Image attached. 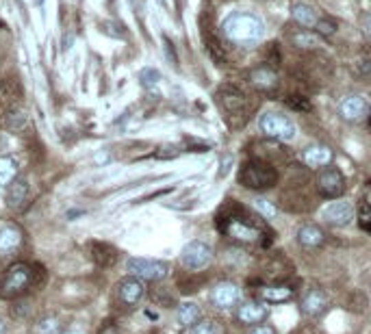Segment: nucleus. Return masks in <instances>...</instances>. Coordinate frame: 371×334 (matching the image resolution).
I'll use <instances>...</instances> for the list:
<instances>
[{
    "label": "nucleus",
    "instance_id": "obj_8",
    "mask_svg": "<svg viewBox=\"0 0 371 334\" xmlns=\"http://www.w3.org/2000/svg\"><path fill=\"white\" fill-rule=\"evenodd\" d=\"M317 191L324 198L337 200L346 193V178L337 167H322L317 174Z\"/></svg>",
    "mask_w": 371,
    "mask_h": 334
},
{
    "label": "nucleus",
    "instance_id": "obj_11",
    "mask_svg": "<svg viewBox=\"0 0 371 334\" xmlns=\"http://www.w3.org/2000/svg\"><path fill=\"white\" fill-rule=\"evenodd\" d=\"M24 243V232L13 221H0V256L18 252Z\"/></svg>",
    "mask_w": 371,
    "mask_h": 334
},
{
    "label": "nucleus",
    "instance_id": "obj_13",
    "mask_svg": "<svg viewBox=\"0 0 371 334\" xmlns=\"http://www.w3.org/2000/svg\"><path fill=\"white\" fill-rule=\"evenodd\" d=\"M211 302L217 306V309L228 311L232 306H237L241 302V289L232 282H219L213 291H211Z\"/></svg>",
    "mask_w": 371,
    "mask_h": 334
},
{
    "label": "nucleus",
    "instance_id": "obj_3",
    "mask_svg": "<svg viewBox=\"0 0 371 334\" xmlns=\"http://www.w3.org/2000/svg\"><path fill=\"white\" fill-rule=\"evenodd\" d=\"M239 183L247 189L265 191L278 183V172L273 170L269 163L252 159V161L243 163L241 172H239Z\"/></svg>",
    "mask_w": 371,
    "mask_h": 334
},
{
    "label": "nucleus",
    "instance_id": "obj_41",
    "mask_svg": "<svg viewBox=\"0 0 371 334\" xmlns=\"http://www.w3.org/2000/svg\"><path fill=\"white\" fill-rule=\"evenodd\" d=\"M61 334H85V332H80V330H67V332H61Z\"/></svg>",
    "mask_w": 371,
    "mask_h": 334
},
{
    "label": "nucleus",
    "instance_id": "obj_19",
    "mask_svg": "<svg viewBox=\"0 0 371 334\" xmlns=\"http://www.w3.org/2000/svg\"><path fill=\"white\" fill-rule=\"evenodd\" d=\"M302 161H304L308 167H313V170L328 167L330 163H333V150H330L328 146H322V144L308 146L304 152H302Z\"/></svg>",
    "mask_w": 371,
    "mask_h": 334
},
{
    "label": "nucleus",
    "instance_id": "obj_42",
    "mask_svg": "<svg viewBox=\"0 0 371 334\" xmlns=\"http://www.w3.org/2000/svg\"><path fill=\"white\" fill-rule=\"evenodd\" d=\"M3 332H5V322L0 319V334H3Z\"/></svg>",
    "mask_w": 371,
    "mask_h": 334
},
{
    "label": "nucleus",
    "instance_id": "obj_33",
    "mask_svg": "<svg viewBox=\"0 0 371 334\" xmlns=\"http://www.w3.org/2000/svg\"><path fill=\"white\" fill-rule=\"evenodd\" d=\"M254 208H256V211L260 213V215H263L265 219H273V217H276V206H273L269 200H263V198H256L254 200Z\"/></svg>",
    "mask_w": 371,
    "mask_h": 334
},
{
    "label": "nucleus",
    "instance_id": "obj_32",
    "mask_svg": "<svg viewBox=\"0 0 371 334\" xmlns=\"http://www.w3.org/2000/svg\"><path fill=\"white\" fill-rule=\"evenodd\" d=\"M293 44L297 48H317L319 46V37L313 33H300L293 37Z\"/></svg>",
    "mask_w": 371,
    "mask_h": 334
},
{
    "label": "nucleus",
    "instance_id": "obj_12",
    "mask_svg": "<svg viewBox=\"0 0 371 334\" xmlns=\"http://www.w3.org/2000/svg\"><path fill=\"white\" fill-rule=\"evenodd\" d=\"M269 315V309L265 302L260 300H247L237 309V319L243 326H258L263 324Z\"/></svg>",
    "mask_w": 371,
    "mask_h": 334
},
{
    "label": "nucleus",
    "instance_id": "obj_23",
    "mask_svg": "<svg viewBox=\"0 0 371 334\" xmlns=\"http://www.w3.org/2000/svg\"><path fill=\"white\" fill-rule=\"evenodd\" d=\"M200 306L194 302H183L181 306L176 309V322L181 328H191L194 324L200 322Z\"/></svg>",
    "mask_w": 371,
    "mask_h": 334
},
{
    "label": "nucleus",
    "instance_id": "obj_36",
    "mask_svg": "<svg viewBox=\"0 0 371 334\" xmlns=\"http://www.w3.org/2000/svg\"><path fill=\"white\" fill-rule=\"evenodd\" d=\"M247 334H276V330H273L271 326H263V324H258V326H252V330L247 332Z\"/></svg>",
    "mask_w": 371,
    "mask_h": 334
},
{
    "label": "nucleus",
    "instance_id": "obj_1",
    "mask_svg": "<svg viewBox=\"0 0 371 334\" xmlns=\"http://www.w3.org/2000/svg\"><path fill=\"white\" fill-rule=\"evenodd\" d=\"M44 280V269L29 263H13L11 267L0 278V298L3 300H18L29 291L37 289Z\"/></svg>",
    "mask_w": 371,
    "mask_h": 334
},
{
    "label": "nucleus",
    "instance_id": "obj_10",
    "mask_svg": "<svg viewBox=\"0 0 371 334\" xmlns=\"http://www.w3.org/2000/svg\"><path fill=\"white\" fill-rule=\"evenodd\" d=\"M146 296V285L139 278H124V280L117 285V300L122 306H126V309H133L142 302V298Z\"/></svg>",
    "mask_w": 371,
    "mask_h": 334
},
{
    "label": "nucleus",
    "instance_id": "obj_29",
    "mask_svg": "<svg viewBox=\"0 0 371 334\" xmlns=\"http://www.w3.org/2000/svg\"><path fill=\"white\" fill-rule=\"evenodd\" d=\"M35 334H61V322L57 317H44L35 326Z\"/></svg>",
    "mask_w": 371,
    "mask_h": 334
},
{
    "label": "nucleus",
    "instance_id": "obj_7",
    "mask_svg": "<svg viewBox=\"0 0 371 334\" xmlns=\"http://www.w3.org/2000/svg\"><path fill=\"white\" fill-rule=\"evenodd\" d=\"M211 260H213V249L204 241H191L183 247V252H181L183 267H187L191 271H200L204 267H209Z\"/></svg>",
    "mask_w": 371,
    "mask_h": 334
},
{
    "label": "nucleus",
    "instance_id": "obj_18",
    "mask_svg": "<svg viewBox=\"0 0 371 334\" xmlns=\"http://www.w3.org/2000/svg\"><path fill=\"white\" fill-rule=\"evenodd\" d=\"M219 102H222L224 111H226V115H241L245 118L243 113L247 111V100H245V96L239 93L237 89H224V91H219Z\"/></svg>",
    "mask_w": 371,
    "mask_h": 334
},
{
    "label": "nucleus",
    "instance_id": "obj_25",
    "mask_svg": "<svg viewBox=\"0 0 371 334\" xmlns=\"http://www.w3.org/2000/svg\"><path fill=\"white\" fill-rule=\"evenodd\" d=\"M91 258L98 267H111L117 260V252L109 243H91Z\"/></svg>",
    "mask_w": 371,
    "mask_h": 334
},
{
    "label": "nucleus",
    "instance_id": "obj_2",
    "mask_svg": "<svg viewBox=\"0 0 371 334\" xmlns=\"http://www.w3.org/2000/svg\"><path fill=\"white\" fill-rule=\"evenodd\" d=\"M222 33L228 41L237 46H254L265 37V22L256 13L235 11L222 22Z\"/></svg>",
    "mask_w": 371,
    "mask_h": 334
},
{
    "label": "nucleus",
    "instance_id": "obj_37",
    "mask_svg": "<svg viewBox=\"0 0 371 334\" xmlns=\"http://www.w3.org/2000/svg\"><path fill=\"white\" fill-rule=\"evenodd\" d=\"M286 102H289V104H291L293 109H297V111H302V109H304V111H308V109H311L306 100H293V96H291V98H289Z\"/></svg>",
    "mask_w": 371,
    "mask_h": 334
},
{
    "label": "nucleus",
    "instance_id": "obj_35",
    "mask_svg": "<svg viewBox=\"0 0 371 334\" xmlns=\"http://www.w3.org/2000/svg\"><path fill=\"white\" fill-rule=\"evenodd\" d=\"M178 155H181V150H178L176 146H163V148L157 152L159 159H174V157H178Z\"/></svg>",
    "mask_w": 371,
    "mask_h": 334
},
{
    "label": "nucleus",
    "instance_id": "obj_15",
    "mask_svg": "<svg viewBox=\"0 0 371 334\" xmlns=\"http://www.w3.org/2000/svg\"><path fill=\"white\" fill-rule=\"evenodd\" d=\"M324 219L333 226H348L354 219V208L350 202H330L324 208Z\"/></svg>",
    "mask_w": 371,
    "mask_h": 334
},
{
    "label": "nucleus",
    "instance_id": "obj_21",
    "mask_svg": "<svg viewBox=\"0 0 371 334\" xmlns=\"http://www.w3.org/2000/svg\"><path fill=\"white\" fill-rule=\"evenodd\" d=\"M324 241H326L324 230H322L319 226H315V224H306V226H302V228L297 230V243H300L302 247L313 249V247L324 245Z\"/></svg>",
    "mask_w": 371,
    "mask_h": 334
},
{
    "label": "nucleus",
    "instance_id": "obj_40",
    "mask_svg": "<svg viewBox=\"0 0 371 334\" xmlns=\"http://www.w3.org/2000/svg\"><path fill=\"white\" fill-rule=\"evenodd\" d=\"M100 334H122V332L117 330V326H113V324H106V326L100 330Z\"/></svg>",
    "mask_w": 371,
    "mask_h": 334
},
{
    "label": "nucleus",
    "instance_id": "obj_26",
    "mask_svg": "<svg viewBox=\"0 0 371 334\" xmlns=\"http://www.w3.org/2000/svg\"><path fill=\"white\" fill-rule=\"evenodd\" d=\"M18 178V163L11 157H0V187L11 185Z\"/></svg>",
    "mask_w": 371,
    "mask_h": 334
},
{
    "label": "nucleus",
    "instance_id": "obj_28",
    "mask_svg": "<svg viewBox=\"0 0 371 334\" xmlns=\"http://www.w3.org/2000/svg\"><path fill=\"white\" fill-rule=\"evenodd\" d=\"M359 217H361V224L371 230V183L365 189V196L361 200V208H359Z\"/></svg>",
    "mask_w": 371,
    "mask_h": 334
},
{
    "label": "nucleus",
    "instance_id": "obj_24",
    "mask_svg": "<svg viewBox=\"0 0 371 334\" xmlns=\"http://www.w3.org/2000/svg\"><path fill=\"white\" fill-rule=\"evenodd\" d=\"M291 16L293 20L300 24V26H304V29H315V24H317V11H315L311 5L306 3H295L291 7Z\"/></svg>",
    "mask_w": 371,
    "mask_h": 334
},
{
    "label": "nucleus",
    "instance_id": "obj_31",
    "mask_svg": "<svg viewBox=\"0 0 371 334\" xmlns=\"http://www.w3.org/2000/svg\"><path fill=\"white\" fill-rule=\"evenodd\" d=\"M189 334H219V328L211 319H204V322H198L189 328Z\"/></svg>",
    "mask_w": 371,
    "mask_h": 334
},
{
    "label": "nucleus",
    "instance_id": "obj_30",
    "mask_svg": "<svg viewBox=\"0 0 371 334\" xmlns=\"http://www.w3.org/2000/svg\"><path fill=\"white\" fill-rule=\"evenodd\" d=\"M139 80H142V85L146 89L157 87L159 80H161V72H159V69H155V67H144L142 72H139Z\"/></svg>",
    "mask_w": 371,
    "mask_h": 334
},
{
    "label": "nucleus",
    "instance_id": "obj_22",
    "mask_svg": "<svg viewBox=\"0 0 371 334\" xmlns=\"http://www.w3.org/2000/svg\"><path fill=\"white\" fill-rule=\"evenodd\" d=\"M250 80H252L254 87L263 89V91H271V89L278 87V76L273 74V69H269L267 65L252 69V72H250Z\"/></svg>",
    "mask_w": 371,
    "mask_h": 334
},
{
    "label": "nucleus",
    "instance_id": "obj_14",
    "mask_svg": "<svg viewBox=\"0 0 371 334\" xmlns=\"http://www.w3.org/2000/svg\"><path fill=\"white\" fill-rule=\"evenodd\" d=\"M256 298L265 304H284L295 298V291L289 285H265L256 291Z\"/></svg>",
    "mask_w": 371,
    "mask_h": 334
},
{
    "label": "nucleus",
    "instance_id": "obj_4",
    "mask_svg": "<svg viewBox=\"0 0 371 334\" xmlns=\"http://www.w3.org/2000/svg\"><path fill=\"white\" fill-rule=\"evenodd\" d=\"M219 230L237 243H258L260 236H263V232H260V228L254 224V221L245 219L241 215L219 217Z\"/></svg>",
    "mask_w": 371,
    "mask_h": 334
},
{
    "label": "nucleus",
    "instance_id": "obj_6",
    "mask_svg": "<svg viewBox=\"0 0 371 334\" xmlns=\"http://www.w3.org/2000/svg\"><path fill=\"white\" fill-rule=\"evenodd\" d=\"M126 271L139 280H148V282H159L165 276L170 274V265L165 260H157V258H142V256H133L126 260Z\"/></svg>",
    "mask_w": 371,
    "mask_h": 334
},
{
    "label": "nucleus",
    "instance_id": "obj_16",
    "mask_svg": "<svg viewBox=\"0 0 371 334\" xmlns=\"http://www.w3.org/2000/svg\"><path fill=\"white\" fill-rule=\"evenodd\" d=\"M20 98H22V91L18 82L0 80V120H3V115H7L9 111L20 107Z\"/></svg>",
    "mask_w": 371,
    "mask_h": 334
},
{
    "label": "nucleus",
    "instance_id": "obj_27",
    "mask_svg": "<svg viewBox=\"0 0 371 334\" xmlns=\"http://www.w3.org/2000/svg\"><path fill=\"white\" fill-rule=\"evenodd\" d=\"M24 124H26V115H24V111L20 107L9 111V113L3 115V120H0V126L7 129V131H22Z\"/></svg>",
    "mask_w": 371,
    "mask_h": 334
},
{
    "label": "nucleus",
    "instance_id": "obj_34",
    "mask_svg": "<svg viewBox=\"0 0 371 334\" xmlns=\"http://www.w3.org/2000/svg\"><path fill=\"white\" fill-rule=\"evenodd\" d=\"M313 31L317 33L319 37H330L333 33H337V24H335L333 20H324V18H319L317 24H315V29H313Z\"/></svg>",
    "mask_w": 371,
    "mask_h": 334
},
{
    "label": "nucleus",
    "instance_id": "obj_9",
    "mask_svg": "<svg viewBox=\"0 0 371 334\" xmlns=\"http://www.w3.org/2000/svg\"><path fill=\"white\" fill-rule=\"evenodd\" d=\"M339 113L346 122L359 124V122L367 120V115H369V102L359 93L346 96V98H343L341 104H339Z\"/></svg>",
    "mask_w": 371,
    "mask_h": 334
},
{
    "label": "nucleus",
    "instance_id": "obj_5",
    "mask_svg": "<svg viewBox=\"0 0 371 334\" xmlns=\"http://www.w3.org/2000/svg\"><path fill=\"white\" fill-rule=\"evenodd\" d=\"M258 129L265 137L278 139V142H291V139H295V135H297L293 120L282 113H273V111L258 118Z\"/></svg>",
    "mask_w": 371,
    "mask_h": 334
},
{
    "label": "nucleus",
    "instance_id": "obj_39",
    "mask_svg": "<svg viewBox=\"0 0 371 334\" xmlns=\"http://www.w3.org/2000/svg\"><path fill=\"white\" fill-rule=\"evenodd\" d=\"M230 163H232V157H230V155H226V157H224V161H222V172H219V174L226 176V174H228V170H230Z\"/></svg>",
    "mask_w": 371,
    "mask_h": 334
},
{
    "label": "nucleus",
    "instance_id": "obj_38",
    "mask_svg": "<svg viewBox=\"0 0 371 334\" xmlns=\"http://www.w3.org/2000/svg\"><path fill=\"white\" fill-rule=\"evenodd\" d=\"M363 33H365L367 39H371V13L363 18Z\"/></svg>",
    "mask_w": 371,
    "mask_h": 334
},
{
    "label": "nucleus",
    "instance_id": "obj_20",
    "mask_svg": "<svg viewBox=\"0 0 371 334\" xmlns=\"http://www.w3.org/2000/svg\"><path fill=\"white\" fill-rule=\"evenodd\" d=\"M29 183H26L24 178H16L13 183L9 185L7 189V204L9 208H16V211H20V208L26 204V200H29Z\"/></svg>",
    "mask_w": 371,
    "mask_h": 334
},
{
    "label": "nucleus",
    "instance_id": "obj_17",
    "mask_svg": "<svg viewBox=\"0 0 371 334\" xmlns=\"http://www.w3.org/2000/svg\"><path fill=\"white\" fill-rule=\"evenodd\" d=\"M300 309L304 315L308 317H319L326 309H328V296L324 293L322 289H311L302 296Z\"/></svg>",
    "mask_w": 371,
    "mask_h": 334
}]
</instances>
